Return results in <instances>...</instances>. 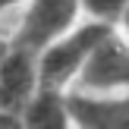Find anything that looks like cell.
I'll use <instances>...</instances> for the list:
<instances>
[{
	"instance_id": "cell-10",
	"label": "cell",
	"mask_w": 129,
	"mask_h": 129,
	"mask_svg": "<svg viewBox=\"0 0 129 129\" xmlns=\"http://www.w3.org/2000/svg\"><path fill=\"white\" fill-rule=\"evenodd\" d=\"M126 25H129V13H126Z\"/></svg>"
},
{
	"instance_id": "cell-4",
	"label": "cell",
	"mask_w": 129,
	"mask_h": 129,
	"mask_svg": "<svg viewBox=\"0 0 129 129\" xmlns=\"http://www.w3.org/2000/svg\"><path fill=\"white\" fill-rule=\"evenodd\" d=\"M31 85H35L31 54L25 47H16L13 54H6L0 60V107L3 110L22 107L25 98L31 94Z\"/></svg>"
},
{
	"instance_id": "cell-1",
	"label": "cell",
	"mask_w": 129,
	"mask_h": 129,
	"mask_svg": "<svg viewBox=\"0 0 129 129\" xmlns=\"http://www.w3.org/2000/svg\"><path fill=\"white\" fill-rule=\"evenodd\" d=\"M107 35H110V31H107L104 25H85V28H79L73 38H66L63 44L50 47L47 54H44V60H41V79L47 82V85L66 82L69 76L76 73V66H79L82 60H88L91 50L98 47Z\"/></svg>"
},
{
	"instance_id": "cell-5",
	"label": "cell",
	"mask_w": 129,
	"mask_h": 129,
	"mask_svg": "<svg viewBox=\"0 0 129 129\" xmlns=\"http://www.w3.org/2000/svg\"><path fill=\"white\" fill-rule=\"evenodd\" d=\"M66 107L82 129H129V98H69Z\"/></svg>"
},
{
	"instance_id": "cell-8",
	"label": "cell",
	"mask_w": 129,
	"mask_h": 129,
	"mask_svg": "<svg viewBox=\"0 0 129 129\" xmlns=\"http://www.w3.org/2000/svg\"><path fill=\"white\" fill-rule=\"evenodd\" d=\"M0 129H22V126H19L10 113H0Z\"/></svg>"
},
{
	"instance_id": "cell-7",
	"label": "cell",
	"mask_w": 129,
	"mask_h": 129,
	"mask_svg": "<svg viewBox=\"0 0 129 129\" xmlns=\"http://www.w3.org/2000/svg\"><path fill=\"white\" fill-rule=\"evenodd\" d=\"M85 6L98 16H117L129 6V0H85Z\"/></svg>"
},
{
	"instance_id": "cell-3",
	"label": "cell",
	"mask_w": 129,
	"mask_h": 129,
	"mask_svg": "<svg viewBox=\"0 0 129 129\" xmlns=\"http://www.w3.org/2000/svg\"><path fill=\"white\" fill-rule=\"evenodd\" d=\"M85 85L88 88H120L129 85V50L117 38L107 35L91 50L85 66Z\"/></svg>"
},
{
	"instance_id": "cell-9",
	"label": "cell",
	"mask_w": 129,
	"mask_h": 129,
	"mask_svg": "<svg viewBox=\"0 0 129 129\" xmlns=\"http://www.w3.org/2000/svg\"><path fill=\"white\" fill-rule=\"evenodd\" d=\"M10 3H16V0H0V10H3V6H10Z\"/></svg>"
},
{
	"instance_id": "cell-2",
	"label": "cell",
	"mask_w": 129,
	"mask_h": 129,
	"mask_svg": "<svg viewBox=\"0 0 129 129\" xmlns=\"http://www.w3.org/2000/svg\"><path fill=\"white\" fill-rule=\"evenodd\" d=\"M76 16V0H35L19 31V47H44Z\"/></svg>"
},
{
	"instance_id": "cell-6",
	"label": "cell",
	"mask_w": 129,
	"mask_h": 129,
	"mask_svg": "<svg viewBox=\"0 0 129 129\" xmlns=\"http://www.w3.org/2000/svg\"><path fill=\"white\" fill-rule=\"evenodd\" d=\"M22 129H66V104L54 91H41L25 107Z\"/></svg>"
}]
</instances>
